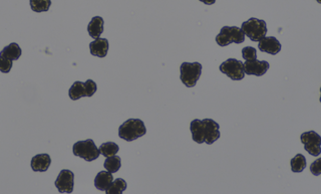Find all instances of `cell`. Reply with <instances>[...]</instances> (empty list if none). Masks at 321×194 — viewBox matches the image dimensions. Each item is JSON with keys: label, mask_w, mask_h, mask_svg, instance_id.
<instances>
[{"label": "cell", "mask_w": 321, "mask_h": 194, "mask_svg": "<svg viewBox=\"0 0 321 194\" xmlns=\"http://www.w3.org/2000/svg\"><path fill=\"white\" fill-rule=\"evenodd\" d=\"M220 71L230 78L232 81H241L245 77L244 65L241 61L228 59L220 65Z\"/></svg>", "instance_id": "52a82bcc"}, {"label": "cell", "mask_w": 321, "mask_h": 194, "mask_svg": "<svg viewBox=\"0 0 321 194\" xmlns=\"http://www.w3.org/2000/svg\"><path fill=\"white\" fill-rule=\"evenodd\" d=\"M317 2H319V3H320V0H317Z\"/></svg>", "instance_id": "83f0119b"}, {"label": "cell", "mask_w": 321, "mask_h": 194, "mask_svg": "<svg viewBox=\"0 0 321 194\" xmlns=\"http://www.w3.org/2000/svg\"><path fill=\"white\" fill-rule=\"evenodd\" d=\"M55 185L60 193H71L75 186L73 172L68 169L61 170L55 182Z\"/></svg>", "instance_id": "9c48e42d"}, {"label": "cell", "mask_w": 321, "mask_h": 194, "mask_svg": "<svg viewBox=\"0 0 321 194\" xmlns=\"http://www.w3.org/2000/svg\"><path fill=\"white\" fill-rule=\"evenodd\" d=\"M104 166L107 169V171H109L111 173H116L120 169L121 159L117 155H113V156L107 157L106 161L104 163Z\"/></svg>", "instance_id": "ac0fdd59"}, {"label": "cell", "mask_w": 321, "mask_h": 194, "mask_svg": "<svg viewBox=\"0 0 321 194\" xmlns=\"http://www.w3.org/2000/svg\"><path fill=\"white\" fill-rule=\"evenodd\" d=\"M30 7L34 12L48 11L52 5V0H30Z\"/></svg>", "instance_id": "44dd1931"}, {"label": "cell", "mask_w": 321, "mask_h": 194, "mask_svg": "<svg viewBox=\"0 0 321 194\" xmlns=\"http://www.w3.org/2000/svg\"><path fill=\"white\" fill-rule=\"evenodd\" d=\"M109 40L107 38H96L89 43V51L93 57L106 58L109 52Z\"/></svg>", "instance_id": "7c38bea8"}, {"label": "cell", "mask_w": 321, "mask_h": 194, "mask_svg": "<svg viewBox=\"0 0 321 194\" xmlns=\"http://www.w3.org/2000/svg\"><path fill=\"white\" fill-rule=\"evenodd\" d=\"M304 149L315 157L319 156L321 153V137L314 131H308L301 135L300 137Z\"/></svg>", "instance_id": "ba28073f"}, {"label": "cell", "mask_w": 321, "mask_h": 194, "mask_svg": "<svg viewBox=\"0 0 321 194\" xmlns=\"http://www.w3.org/2000/svg\"><path fill=\"white\" fill-rule=\"evenodd\" d=\"M245 41V34L238 27H224L216 36V42L224 47L231 43H242Z\"/></svg>", "instance_id": "8992f818"}, {"label": "cell", "mask_w": 321, "mask_h": 194, "mask_svg": "<svg viewBox=\"0 0 321 194\" xmlns=\"http://www.w3.org/2000/svg\"><path fill=\"white\" fill-rule=\"evenodd\" d=\"M51 164H52V158L46 153L35 155L31 159V163H30L32 170L35 171V172H45V171H47L50 166H51Z\"/></svg>", "instance_id": "4fadbf2b"}, {"label": "cell", "mask_w": 321, "mask_h": 194, "mask_svg": "<svg viewBox=\"0 0 321 194\" xmlns=\"http://www.w3.org/2000/svg\"><path fill=\"white\" fill-rule=\"evenodd\" d=\"M258 48L262 53H267L272 56H276L282 48L280 41L274 36H265L259 40Z\"/></svg>", "instance_id": "8fae6325"}, {"label": "cell", "mask_w": 321, "mask_h": 194, "mask_svg": "<svg viewBox=\"0 0 321 194\" xmlns=\"http://www.w3.org/2000/svg\"><path fill=\"white\" fill-rule=\"evenodd\" d=\"M21 54H22V51L16 42H12V43L8 44L7 46H5L0 52V56L4 57V58H6L12 62L17 61L21 57Z\"/></svg>", "instance_id": "2e32d148"}, {"label": "cell", "mask_w": 321, "mask_h": 194, "mask_svg": "<svg viewBox=\"0 0 321 194\" xmlns=\"http://www.w3.org/2000/svg\"><path fill=\"white\" fill-rule=\"evenodd\" d=\"M242 57L245 61H251L257 59V51L252 46H245L242 50Z\"/></svg>", "instance_id": "603a6c76"}, {"label": "cell", "mask_w": 321, "mask_h": 194, "mask_svg": "<svg viewBox=\"0 0 321 194\" xmlns=\"http://www.w3.org/2000/svg\"><path fill=\"white\" fill-rule=\"evenodd\" d=\"M146 126L140 119H129L118 128L119 138L128 142L135 141L146 135Z\"/></svg>", "instance_id": "7a4b0ae2"}, {"label": "cell", "mask_w": 321, "mask_h": 194, "mask_svg": "<svg viewBox=\"0 0 321 194\" xmlns=\"http://www.w3.org/2000/svg\"><path fill=\"white\" fill-rule=\"evenodd\" d=\"M85 87H86V94H87V97H92L96 90H97V86L96 84L92 81V80H88L85 82Z\"/></svg>", "instance_id": "d4e9b609"}, {"label": "cell", "mask_w": 321, "mask_h": 194, "mask_svg": "<svg viewBox=\"0 0 321 194\" xmlns=\"http://www.w3.org/2000/svg\"><path fill=\"white\" fill-rule=\"evenodd\" d=\"M292 172L294 173H300L302 172L306 167V158L302 154H297L295 157H293L290 161Z\"/></svg>", "instance_id": "ffe728a7"}, {"label": "cell", "mask_w": 321, "mask_h": 194, "mask_svg": "<svg viewBox=\"0 0 321 194\" xmlns=\"http://www.w3.org/2000/svg\"><path fill=\"white\" fill-rule=\"evenodd\" d=\"M72 153L75 156L81 157L88 162L94 161L101 155L100 149L91 139L75 143L72 147Z\"/></svg>", "instance_id": "5b68a950"}, {"label": "cell", "mask_w": 321, "mask_h": 194, "mask_svg": "<svg viewBox=\"0 0 321 194\" xmlns=\"http://www.w3.org/2000/svg\"><path fill=\"white\" fill-rule=\"evenodd\" d=\"M241 30L252 41H259L266 36L267 25L265 20L251 17L242 23Z\"/></svg>", "instance_id": "277c9868"}, {"label": "cell", "mask_w": 321, "mask_h": 194, "mask_svg": "<svg viewBox=\"0 0 321 194\" xmlns=\"http://www.w3.org/2000/svg\"><path fill=\"white\" fill-rule=\"evenodd\" d=\"M200 1L205 3L206 5H212V4H214L216 2V0H200Z\"/></svg>", "instance_id": "4316f807"}, {"label": "cell", "mask_w": 321, "mask_h": 194, "mask_svg": "<svg viewBox=\"0 0 321 194\" xmlns=\"http://www.w3.org/2000/svg\"><path fill=\"white\" fill-rule=\"evenodd\" d=\"M104 25L105 21L103 17L101 16L92 17L88 26V34L94 39L98 38L102 35V33H104Z\"/></svg>", "instance_id": "9a60e30c"}, {"label": "cell", "mask_w": 321, "mask_h": 194, "mask_svg": "<svg viewBox=\"0 0 321 194\" xmlns=\"http://www.w3.org/2000/svg\"><path fill=\"white\" fill-rule=\"evenodd\" d=\"M98 149L102 155H104L105 157H110L117 154L119 150V147L115 142H106L103 143Z\"/></svg>", "instance_id": "d6986e66"}, {"label": "cell", "mask_w": 321, "mask_h": 194, "mask_svg": "<svg viewBox=\"0 0 321 194\" xmlns=\"http://www.w3.org/2000/svg\"><path fill=\"white\" fill-rule=\"evenodd\" d=\"M127 189V182L122 178H117L112 182L110 187L106 190L108 194H120Z\"/></svg>", "instance_id": "7402d4cb"}, {"label": "cell", "mask_w": 321, "mask_h": 194, "mask_svg": "<svg viewBox=\"0 0 321 194\" xmlns=\"http://www.w3.org/2000/svg\"><path fill=\"white\" fill-rule=\"evenodd\" d=\"M219 129V124L212 119H195L190 125L192 139L198 144L206 143L208 145H212L221 136Z\"/></svg>", "instance_id": "6da1fadb"}, {"label": "cell", "mask_w": 321, "mask_h": 194, "mask_svg": "<svg viewBox=\"0 0 321 194\" xmlns=\"http://www.w3.org/2000/svg\"><path fill=\"white\" fill-rule=\"evenodd\" d=\"M243 65H244L245 74H247L249 76H256V77L264 76L270 67V65L268 62L258 61L257 59L251 60V61H246Z\"/></svg>", "instance_id": "30bf717a"}, {"label": "cell", "mask_w": 321, "mask_h": 194, "mask_svg": "<svg viewBox=\"0 0 321 194\" xmlns=\"http://www.w3.org/2000/svg\"><path fill=\"white\" fill-rule=\"evenodd\" d=\"M320 162V158H318L310 165V171L315 176H319L321 174Z\"/></svg>", "instance_id": "484cf974"}, {"label": "cell", "mask_w": 321, "mask_h": 194, "mask_svg": "<svg viewBox=\"0 0 321 194\" xmlns=\"http://www.w3.org/2000/svg\"><path fill=\"white\" fill-rule=\"evenodd\" d=\"M202 68L203 66L200 63H183L180 66L182 83L188 88L195 87L201 77Z\"/></svg>", "instance_id": "3957f363"}, {"label": "cell", "mask_w": 321, "mask_h": 194, "mask_svg": "<svg viewBox=\"0 0 321 194\" xmlns=\"http://www.w3.org/2000/svg\"><path fill=\"white\" fill-rule=\"evenodd\" d=\"M68 96L72 101H77V100H80L81 98L87 97L85 83L80 82V81L75 82L68 91Z\"/></svg>", "instance_id": "e0dca14e"}, {"label": "cell", "mask_w": 321, "mask_h": 194, "mask_svg": "<svg viewBox=\"0 0 321 194\" xmlns=\"http://www.w3.org/2000/svg\"><path fill=\"white\" fill-rule=\"evenodd\" d=\"M114 181L113 173L109 171H101L94 178V186L101 191H106Z\"/></svg>", "instance_id": "5bb4252c"}, {"label": "cell", "mask_w": 321, "mask_h": 194, "mask_svg": "<svg viewBox=\"0 0 321 194\" xmlns=\"http://www.w3.org/2000/svg\"><path fill=\"white\" fill-rule=\"evenodd\" d=\"M12 68V61L0 56V71L3 74H8Z\"/></svg>", "instance_id": "cb8c5ba5"}]
</instances>
